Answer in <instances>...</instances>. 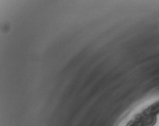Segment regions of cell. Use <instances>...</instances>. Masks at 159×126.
I'll use <instances>...</instances> for the list:
<instances>
[{"label":"cell","mask_w":159,"mask_h":126,"mask_svg":"<svg viewBox=\"0 0 159 126\" xmlns=\"http://www.w3.org/2000/svg\"><path fill=\"white\" fill-rule=\"evenodd\" d=\"M156 116L153 113L148 114L146 116L144 117L143 120V126H153L156 123Z\"/></svg>","instance_id":"1"}]
</instances>
